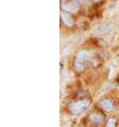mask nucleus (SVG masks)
<instances>
[{"label": "nucleus", "instance_id": "obj_1", "mask_svg": "<svg viewBox=\"0 0 119 127\" xmlns=\"http://www.w3.org/2000/svg\"><path fill=\"white\" fill-rule=\"evenodd\" d=\"M92 62V56L90 52L87 50H80L78 51L75 61H73V68L76 72H83L86 68L87 63Z\"/></svg>", "mask_w": 119, "mask_h": 127}, {"label": "nucleus", "instance_id": "obj_2", "mask_svg": "<svg viewBox=\"0 0 119 127\" xmlns=\"http://www.w3.org/2000/svg\"><path fill=\"white\" fill-rule=\"evenodd\" d=\"M89 104H90V100L86 99V98H84V99H78V100L69 103L67 106V109L71 114L78 115V114H81L83 112H85L87 110V108L89 107Z\"/></svg>", "mask_w": 119, "mask_h": 127}, {"label": "nucleus", "instance_id": "obj_3", "mask_svg": "<svg viewBox=\"0 0 119 127\" xmlns=\"http://www.w3.org/2000/svg\"><path fill=\"white\" fill-rule=\"evenodd\" d=\"M87 121H88V123L90 125L93 126H100L102 123L104 122V116L99 113V112H93V113L88 114V116H87Z\"/></svg>", "mask_w": 119, "mask_h": 127}, {"label": "nucleus", "instance_id": "obj_4", "mask_svg": "<svg viewBox=\"0 0 119 127\" xmlns=\"http://www.w3.org/2000/svg\"><path fill=\"white\" fill-rule=\"evenodd\" d=\"M62 10L66 13H77L79 11V4L78 3H76L75 1H72V0H69V1H64L62 3L61 5Z\"/></svg>", "mask_w": 119, "mask_h": 127}, {"label": "nucleus", "instance_id": "obj_5", "mask_svg": "<svg viewBox=\"0 0 119 127\" xmlns=\"http://www.w3.org/2000/svg\"><path fill=\"white\" fill-rule=\"evenodd\" d=\"M61 19H62L63 24H64L67 28H70V27H72L73 25H75V20H73L71 15L69 13L64 12V11L61 12Z\"/></svg>", "mask_w": 119, "mask_h": 127}, {"label": "nucleus", "instance_id": "obj_6", "mask_svg": "<svg viewBox=\"0 0 119 127\" xmlns=\"http://www.w3.org/2000/svg\"><path fill=\"white\" fill-rule=\"evenodd\" d=\"M99 105L100 107L103 109L104 112H112L114 110V104L112 103L110 99H107V98H102L100 101H99Z\"/></svg>", "mask_w": 119, "mask_h": 127}, {"label": "nucleus", "instance_id": "obj_7", "mask_svg": "<svg viewBox=\"0 0 119 127\" xmlns=\"http://www.w3.org/2000/svg\"><path fill=\"white\" fill-rule=\"evenodd\" d=\"M105 127H116V119H110L105 123Z\"/></svg>", "mask_w": 119, "mask_h": 127}, {"label": "nucleus", "instance_id": "obj_8", "mask_svg": "<svg viewBox=\"0 0 119 127\" xmlns=\"http://www.w3.org/2000/svg\"><path fill=\"white\" fill-rule=\"evenodd\" d=\"M72 1H75L76 3H80V2H84V0H72Z\"/></svg>", "mask_w": 119, "mask_h": 127}, {"label": "nucleus", "instance_id": "obj_9", "mask_svg": "<svg viewBox=\"0 0 119 127\" xmlns=\"http://www.w3.org/2000/svg\"><path fill=\"white\" fill-rule=\"evenodd\" d=\"M93 1H95V2H100V1H102V0H93Z\"/></svg>", "mask_w": 119, "mask_h": 127}]
</instances>
